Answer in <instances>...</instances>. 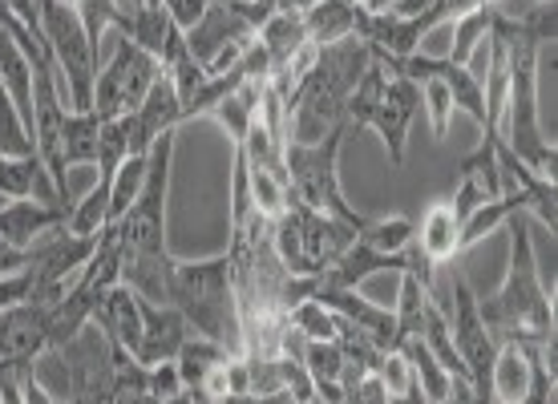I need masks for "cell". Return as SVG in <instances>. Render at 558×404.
<instances>
[{
    "instance_id": "6da1fadb",
    "label": "cell",
    "mask_w": 558,
    "mask_h": 404,
    "mask_svg": "<svg viewBox=\"0 0 558 404\" xmlns=\"http://www.w3.org/2000/svg\"><path fill=\"white\" fill-rule=\"evenodd\" d=\"M510 271L494 295H477L482 323L498 344L538 348L555 335V295L543 287L531 255V215L518 210L510 219Z\"/></svg>"
},
{
    "instance_id": "7a4b0ae2",
    "label": "cell",
    "mask_w": 558,
    "mask_h": 404,
    "mask_svg": "<svg viewBox=\"0 0 558 404\" xmlns=\"http://www.w3.org/2000/svg\"><path fill=\"white\" fill-rule=\"evenodd\" d=\"M373 65V49L361 37H344L336 45H324L316 65L304 82L295 85L288 98V142L295 146H316L332 130L344 126V106H349L352 89Z\"/></svg>"
},
{
    "instance_id": "3957f363",
    "label": "cell",
    "mask_w": 558,
    "mask_h": 404,
    "mask_svg": "<svg viewBox=\"0 0 558 404\" xmlns=\"http://www.w3.org/2000/svg\"><path fill=\"white\" fill-rule=\"evenodd\" d=\"M170 307H179L191 323V335L219 344L231 356H243V332H239V304L231 264L227 255L203 259V264H174V287Z\"/></svg>"
},
{
    "instance_id": "277c9868",
    "label": "cell",
    "mask_w": 558,
    "mask_h": 404,
    "mask_svg": "<svg viewBox=\"0 0 558 404\" xmlns=\"http://www.w3.org/2000/svg\"><path fill=\"white\" fill-rule=\"evenodd\" d=\"M41 13V41L49 49L57 73V94L65 110L85 113L94 101V77H98V49L85 28L77 0H37Z\"/></svg>"
},
{
    "instance_id": "5b68a950",
    "label": "cell",
    "mask_w": 558,
    "mask_h": 404,
    "mask_svg": "<svg viewBox=\"0 0 558 404\" xmlns=\"http://www.w3.org/2000/svg\"><path fill=\"white\" fill-rule=\"evenodd\" d=\"M356 235H361V227L328 219L300 203H288V210L271 219V247L292 276H324L356 243Z\"/></svg>"
},
{
    "instance_id": "8992f818",
    "label": "cell",
    "mask_w": 558,
    "mask_h": 404,
    "mask_svg": "<svg viewBox=\"0 0 558 404\" xmlns=\"http://www.w3.org/2000/svg\"><path fill=\"white\" fill-rule=\"evenodd\" d=\"M344 138H349V126L332 130V134L324 142H316V146H295V142H288V150H283V162H288V203L320 210V215L340 219V223L364 227L368 219H361V215L344 203L340 174H336Z\"/></svg>"
},
{
    "instance_id": "52a82bcc",
    "label": "cell",
    "mask_w": 558,
    "mask_h": 404,
    "mask_svg": "<svg viewBox=\"0 0 558 404\" xmlns=\"http://www.w3.org/2000/svg\"><path fill=\"white\" fill-rule=\"evenodd\" d=\"M162 77V65L154 61L146 49H138L134 41L118 37V53L110 57V65L94 77V101L89 110L98 113L101 122L126 118L142 106V98L150 94V85Z\"/></svg>"
},
{
    "instance_id": "ba28073f",
    "label": "cell",
    "mask_w": 558,
    "mask_h": 404,
    "mask_svg": "<svg viewBox=\"0 0 558 404\" xmlns=\"http://www.w3.org/2000/svg\"><path fill=\"white\" fill-rule=\"evenodd\" d=\"M449 335H453V348H458L461 364L470 368L474 389L489 392V364L498 356V340L482 323L477 295L461 271H453V287H449Z\"/></svg>"
},
{
    "instance_id": "9c48e42d",
    "label": "cell",
    "mask_w": 558,
    "mask_h": 404,
    "mask_svg": "<svg viewBox=\"0 0 558 404\" xmlns=\"http://www.w3.org/2000/svg\"><path fill=\"white\" fill-rule=\"evenodd\" d=\"M385 65H389V61H385ZM417 113H421V85L389 65V82H385V89H380V101H377V110H373V122H368V126L385 138L392 167L405 162L409 126H413Z\"/></svg>"
},
{
    "instance_id": "30bf717a",
    "label": "cell",
    "mask_w": 558,
    "mask_h": 404,
    "mask_svg": "<svg viewBox=\"0 0 558 404\" xmlns=\"http://www.w3.org/2000/svg\"><path fill=\"white\" fill-rule=\"evenodd\" d=\"M312 299H320L332 316L349 320L352 328L368 332L385 352H397V316H392V307L377 304V299H364L356 287H320V283H316Z\"/></svg>"
},
{
    "instance_id": "8fae6325",
    "label": "cell",
    "mask_w": 558,
    "mask_h": 404,
    "mask_svg": "<svg viewBox=\"0 0 558 404\" xmlns=\"http://www.w3.org/2000/svg\"><path fill=\"white\" fill-rule=\"evenodd\" d=\"M49 316L53 307L13 304L0 311V364L37 360L49 344Z\"/></svg>"
},
{
    "instance_id": "7c38bea8",
    "label": "cell",
    "mask_w": 558,
    "mask_h": 404,
    "mask_svg": "<svg viewBox=\"0 0 558 404\" xmlns=\"http://www.w3.org/2000/svg\"><path fill=\"white\" fill-rule=\"evenodd\" d=\"M126 122H130V154H150L154 142L162 138V134H174V126L182 122V101L167 73L150 85V94L142 98L138 110L126 113Z\"/></svg>"
},
{
    "instance_id": "4fadbf2b",
    "label": "cell",
    "mask_w": 558,
    "mask_h": 404,
    "mask_svg": "<svg viewBox=\"0 0 558 404\" xmlns=\"http://www.w3.org/2000/svg\"><path fill=\"white\" fill-rule=\"evenodd\" d=\"M186 340H191V323L182 320L179 307H158L142 299V340H138V352H134V360L142 368L179 360Z\"/></svg>"
},
{
    "instance_id": "5bb4252c",
    "label": "cell",
    "mask_w": 558,
    "mask_h": 404,
    "mask_svg": "<svg viewBox=\"0 0 558 404\" xmlns=\"http://www.w3.org/2000/svg\"><path fill=\"white\" fill-rule=\"evenodd\" d=\"M70 210L73 207H53V203H37V198H9L0 207V238L28 252L41 235L70 223Z\"/></svg>"
},
{
    "instance_id": "9a60e30c",
    "label": "cell",
    "mask_w": 558,
    "mask_h": 404,
    "mask_svg": "<svg viewBox=\"0 0 558 404\" xmlns=\"http://www.w3.org/2000/svg\"><path fill=\"white\" fill-rule=\"evenodd\" d=\"M89 323H94L118 352L134 356V352H138V340H142V299L130 292V287L113 283L110 292L101 295V304L94 307Z\"/></svg>"
},
{
    "instance_id": "2e32d148",
    "label": "cell",
    "mask_w": 558,
    "mask_h": 404,
    "mask_svg": "<svg viewBox=\"0 0 558 404\" xmlns=\"http://www.w3.org/2000/svg\"><path fill=\"white\" fill-rule=\"evenodd\" d=\"M0 198H37V203H53V207H73V203H61L41 154H28V158L0 154Z\"/></svg>"
},
{
    "instance_id": "e0dca14e",
    "label": "cell",
    "mask_w": 558,
    "mask_h": 404,
    "mask_svg": "<svg viewBox=\"0 0 558 404\" xmlns=\"http://www.w3.org/2000/svg\"><path fill=\"white\" fill-rule=\"evenodd\" d=\"M458 235H461V219L453 215L449 198H437V203H429L425 219H421L417 235H413V247H417L433 267H446L461 255Z\"/></svg>"
},
{
    "instance_id": "ac0fdd59",
    "label": "cell",
    "mask_w": 558,
    "mask_h": 404,
    "mask_svg": "<svg viewBox=\"0 0 558 404\" xmlns=\"http://www.w3.org/2000/svg\"><path fill=\"white\" fill-rule=\"evenodd\" d=\"M526 384H531V348L498 344V356L489 364V396H494V404H522Z\"/></svg>"
},
{
    "instance_id": "d6986e66",
    "label": "cell",
    "mask_w": 558,
    "mask_h": 404,
    "mask_svg": "<svg viewBox=\"0 0 558 404\" xmlns=\"http://www.w3.org/2000/svg\"><path fill=\"white\" fill-rule=\"evenodd\" d=\"M356 9L352 0H316L304 13V33L312 45H336L344 37H356Z\"/></svg>"
},
{
    "instance_id": "ffe728a7",
    "label": "cell",
    "mask_w": 558,
    "mask_h": 404,
    "mask_svg": "<svg viewBox=\"0 0 558 404\" xmlns=\"http://www.w3.org/2000/svg\"><path fill=\"white\" fill-rule=\"evenodd\" d=\"M98 134H101V118L94 110L65 113V126H61V162H65V170L98 162Z\"/></svg>"
},
{
    "instance_id": "44dd1931",
    "label": "cell",
    "mask_w": 558,
    "mask_h": 404,
    "mask_svg": "<svg viewBox=\"0 0 558 404\" xmlns=\"http://www.w3.org/2000/svg\"><path fill=\"white\" fill-rule=\"evenodd\" d=\"M264 89H267V82H243L235 89V94H227L215 110H210V118H219L223 122V130L231 134V142H243V134H247V126L255 122V113H259V101H264Z\"/></svg>"
},
{
    "instance_id": "7402d4cb",
    "label": "cell",
    "mask_w": 558,
    "mask_h": 404,
    "mask_svg": "<svg viewBox=\"0 0 558 404\" xmlns=\"http://www.w3.org/2000/svg\"><path fill=\"white\" fill-rule=\"evenodd\" d=\"M255 41L267 49V57H271V70H279V65H283V61H288L300 45H307L304 16H300V13H271L264 25H259Z\"/></svg>"
},
{
    "instance_id": "603a6c76",
    "label": "cell",
    "mask_w": 558,
    "mask_h": 404,
    "mask_svg": "<svg viewBox=\"0 0 558 404\" xmlns=\"http://www.w3.org/2000/svg\"><path fill=\"white\" fill-rule=\"evenodd\" d=\"M401 356L409 360V368H413V380H417V389H421V396L429 404H441L446 401V392H449V384H453V377H449L441 364L433 360V352L421 344V335H413V340H405L401 344Z\"/></svg>"
},
{
    "instance_id": "cb8c5ba5",
    "label": "cell",
    "mask_w": 558,
    "mask_h": 404,
    "mask_svg": "<svg viewBox=\"0 0 558 404\" xmlns=\"http://www.w3.org/2000/svg\"><path fill=\"white\" fill-rule=\"evenodd\" d=\"M437 77L449 85L453 110L470 113V118L477 122V130H486V94H482V85L461 70V65H453V61H441V65H437Z\"/></svg>"
},
{
    "instance_id": "d4e9b609",
    "label": "cell",
    "mask_w": 558,
    "mask_h": 404,
    "mask_svg": "<svg viewBox=\"0 0 558 404\" xmlns=\"http://www.w3.org/2000/svg\"><path fill=\"white\" fill-rule=\"evenodd\" d=\"M110 227V182H98L82 203H73L65 231L82 238H98Z\"/></svg>"
},
{
    "instance_id": "484cf974",
    "label": "cell",
    "mask_w": 558,
    "mask_h": 404,
    "mask_svg": "<svg viewBox=\"0 0 558 404\" xmlns=\"http://www.w3.org/2000/svg\"><path fill=\"white\" fill-rule=\"evenodd\" d=\"M413 235H417V227L409 223V219H401V215H392V219H368L361 227L356 243H364L368 252H380V255H401L413 243Z\"/></svg>"
},
{
    "instance_id": "4316f807",
    "label": "cell",
    "mask_w": 558,
    "mask_h": 404,
    "mask_svg": "<svg viewBox=\"0 0 558 404\" xmlns=\"http://www.w3.org/2000/svg\"><path fill=\"white\" fill-rule=\"evenodd\" d=\"M231 352H223L219 344H210V340H198V335H191L186 344H182V352H179V377H182V389L186 392H195L198 384H203V377H207L210 368L219 360H227Z\"/></svg>"
},
{
    "instance_id": "83f0119b",
    "label": "cell",
    "mask_w": 558,
    "mask_h": 404,
    "mask_svg": "<svg viewBox=\"0 0 558 404\" xmlns=\"http://www.w3.org/2000/svg\"><path fill=\"white\" fill-rule=\"evenodd\" d=\"M134 158L130 154V122L126 118H113V122H101V134H98V182H113L118 167Z\"/></svg>"
},
{
    "instance_id": "f1b7e54d",
    "label": "cell",
    "mask_w": 558,
    "mask_h": 404,
    "mask_svg": "<svg viewBox=\"0 0 558 404\" xmlns=\"http://www.w3.org/2000/svg\"><path fill=\"white\" fill-rule=\"evenodd\" d=\"M146 167H150V154H134L118 167V174L110 182V223H118L130 210V203L138 198L142 182H146Z\"/></svg>"
},
{
    "instance_id": "f546056e",
    "label": "cell",
    "mask_w": 558,
    "mask_h": 404,
    "mask_svg": "<svg viewBox=\"0 0 558 404\" xmlns=\"http://www.w3.org/2000/svg\"><path fill=\"white\" fill-rule=\"evenodd\" d=\"M288 323H292L304 340H336V332H340V320H336L320 299H304V304H295L292 311H288Z\"/></svg>"
},
{
    "instance_id": "4dcf8cb0",
    "label": "cell",
    "mask_w": 558,
    "mask_h": 404,
    "mask_svg": "<svg viewBox=\"0 0 558 404\" xmlns=\"http://www.w3.org/2000/svg\"><path fill=\"white\" fill-rule=\"evenodd\" d=\"M247 186H252V203L264 219H279L288 210V182L267 174V170H252L247 167Z\"/></svg>"
},
{
    "instance_id": "1f68e13d",
    "label": "cell",
    "mask_w": 558,
    "mask_h": 404,
    "mask_svg": "<svg viewBox=\"0 0 558 404\" xmlns=\"http://www.w3.org/2000/svg\"><path fill=\"white\" fill-rule=\"evenodd\" d=\"M421 110L429 113V126L437 138L449 134V118H453V98H449V85L441 77H425L421 82Z\"/></svg>"
},
{
    "instance_id": "d6a6232c",
    "label": "cell",
    "mask_w": 558,
    "mask_h": 404,
    "mask_svg": "<svg viewBox=\"0 0 558 404\" xmlns=\"http://www.w3.org/2000/svg\"><path fill=\"white\" fill-rule=\"evenodd\" d=\"M373 377L380 380V389L389 392V401H392V396H405V392L417 389V380H413V368H409V360L401 356V352H385Z\"/></svg>"
},
{
    "instance_id": "836d02e7",
    "label": "cell",
    "mask_w": 558,
    "mask_h": 404,
    "mask_svg": "<svg viewBox=\"0 0 558 404\" xmlns=\"http://www.w3.org/2000/svg\"><path fill=\"white\" fill-rule=\"evenodd\" d=\"M453 53V16H437L417 41V57L425 61H449Z\"/></svg>"
},
{
    "instance_id": "e575fe53",
    "label": "cell",
    "mask_w": 558,
    "mask_h": 404,
    "mask_svg": "<svg viewBox=\"0 0 558 404\" xmlns=\"http://www.w3.org/2000/svg\"><path fill=\"white\" fill-rule=\"evenodd\" d=\"M146 392H150L154 401H167V396H179L182 389V377H179V364H154L150 368V384H146Z\"/></svg>"
},
{
    "instance_id": "d590c367",
    "label": "cell",
    "mask_w": 558,
    "mask_h": 404,
    "mask_svg": "<svg viewBox=\"0 0 558 404\" xmlns=\"http://www.w3.org/2000/svg\"><path fill=\"white\" fill-rule=\"evenodd\" d=\"M162 4H167L170 21H174L182 33H191V28L203 21V13H207L215 0H162Z\"/></svg>"
},
{
    "instance_id": "8d00e7d4",
    "label": "cell",
    "mask_w": 558,
    "mask_h": 404,
    "mask_svg": "<svg viewBox=\"0 0 558 404\" xmlns=\"http://www.w3.org/2000/svg\"><path fill=\"white\" fill-rule=\"evenodd\" d=\"M13 304H28V279L25 271L21 276H4L0 279V311Z\"/></svg>"
},
{
    "instance_id": "74e56055",
    "label": "cell",
    "mask_w": 558,
    "mask_h": 404,
    "mask_svg": "<svg viewBox=\"0 0 558 404\" xmlns=\"http://www.w3.org/2000/svg\"><path fill=\"white\" fill-rule=\"evenodd\" d=\"M25 267H28V252H21V247H13V243H4V238H0V279L21 276Z\"/></svg>"
},
{
    "instance_id": "f35d334b",
    "label": "cell",
    "mask_w": 558,
    "mask_h": 404,
    "mask_svg": "<svg viewBox=\"0 0 558 404\" xmlns=\"http://www.w3.org/2000/svg\"><path fill=\"white\" fill-rule=\"evenodd\" d=\"M25 404H57L53 396H49V392H45L41 384L33 380V368L25 372Z\"/></svg>"
},
{
    "instance_id": "ab89813d",
    "label": "cell",
    "mask_w": 558,
    "mask_h": 404,
    "mask_svg": "<svg viewBox=\"0 0 558 404\" xmlns=\"http://www.w3.org/2000/svg\"><path fill=\"white\" fill-rule=\"evenodd\" d=\"M267 4H271L276 13H300V16H304L307 9L316 4V0H267Z\"/></svg>"
},
{
    "instance_id": "60d3db41",
    "label": "cell",
    "mask_w": 558,
    "mask_h": 404,
    "mask_svg": "<svg viewBox=\"0 0 558 404\" xmlns=\"http://www.w3.org/2000/svg\"><path fill=\"white\" fill-rule=\"evenodd\" d=\"M538 4H543V0H538Z\"/></svg>"
}]
</instances>
